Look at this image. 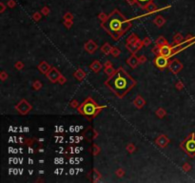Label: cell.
<instances>
[{
  "label": "cell",
  "mask_w": 195,
  "mask_h": 183,
  "mask_svg": "<svg viewBox=\"0 0 195 183\" xmlns=\"http://www.w3.org/2000/svg\"><path fill=\"white\" fill-rule=\"evenodd\" d=\"M119 53H120V52H119L116 48H114V49H112V50H111V53H112V56H118Z\"/></svg>",
  "instance_id": "cell-30"
},
{
  "label": "cell",
  "mask_w": 195,
  "mask_h": 183,
  "mask_svg": "<svg viewBox=\"0 0 195 183\" xmlns=\"http://www.w3.org/2000/svg\"><path fill=\"white\" fill-rule=\"evenodd\" d=\"M106 85L115 93L116 96L122 97L132 89L135 85V81L123 69H118L107 80Z\"/></svg>",
  "instance_id": "cell-1"
},
{
  "label": "cell",
  "mask_w": 195,
  "mask_h": 183,
  "mask_svg": "<svg viewBox=\"0 0 195 183\" xmlns=\"http://www.w3.org/2000/svg\"><path fill=\"white\" fill-rule=\"evenodd\" d=\"M8 7L9 8H13V7H15V1H13V0L8 1Z\"/></svg>",
  "instance_id": "cell-31"
},
{
  "label": "cell",
  "mask_w": 195,
  "mask_h": 183,
  "mask_svg": "<svg viewBox=\"0 0 195 183\" xmlns=\"http://www.w3.org/2000/svg\"><path fill=\"white\" fill-rule=\"evenodd\" d=\"M71 106H72V107H74V108H75V107H77V106H78L77 101H73V102L71 103Z\"/></svg>",
  "instance_id": "cell-45"
},
{
  "label": "cell",
  "mask_w": 195,
  "mask_h": 183,
  "mask_svg": "<svg viewBox=\"0 0 195 183\" xmlns=\"http://www.w3.org/2000/svg\"><path fill=\"white\" fill-rule=\"evenodd\" d=\"M156 114H157V116L159 117H163L164 116H165V111L163 110V109H159L157 112H156Z\"/></svg>",
  "instance_id": "cell-25"
},
{
  "label": "cell",
  "mask_w": 195,
  "mask_h": 183,
  "mask_svg": "<svg viewBox=\"0 0 195 183\" xmlns=\"http://www.w3.org/2000/svg\"><path fill=\"white\" fill-rule=\"evenodd\" d=\"M160 55L161 56H164L167 57H170L172 55V49H171V46H169L167 44L162 46L160 48Z\"/></svg>",
  "instance_id": "cell-9"
},
{
  "label": "cell",
  "mask_w": 195,
  "mask_h": 183,
  "mask_svg": "<svg viewBox=\"0 0 195 183\" xmlns=\"http://www.w3.org/2000/svg\"><path fill=\"white\" fill-rule=\"evenodd\" d=\"M160 48L161 47L157 45L156 47H154V48L152 49V53H154L155 55H160Z\"/></svg>",
  "instance_id": "cell-26"
},
{
  "label": "cell",
  "mask_w": 195,
  "mask_h": 183,
  "mask_svg": "<svg viewBox=\"0 0 195 183\" xmlns=\"http://www.w3.org/2000/svg\"><path fill=\"white\" fill-rule=\"evenodd\" d=\"M139 63H140L139 58H137L135 56H131L129 59H127V64H129L132 68H135Z\"/></svg>",
  "instance_id": "cell-14"
},
{
  "label": "cell",
  "mask_w": 195,
  "mask_h": 183,
  "mask_svg": "<svg viewBox=\"0 0 195 183\" xmlns=\"http://www.w3.org/2000/svg\"><path fill=\"white\" fill-rule=\"evenodd\" d=\"M154 63H155V66L159 69H165L166 67L169 66L170 62H169V57L164 56H158L155 60H154Z\"/></svg>",
  "instance_id": "cell-5"
},
{
  "label": "cell",
  "mask_w": 195,
  "mask_h": 183,
  "mask_svg": "<svg viewBox=\"0 0 195 183\" xmlns=\"http://www.w3.org/2000/svg\"><path fill=\"white\" fill-rule=\"evenodd\" d=\"M165 22H166L165 18L162 17V16H160V15H158L155 19H154V21H153V23L155 24L156 26H158V27H162L165 24Z\"/></svg>",
  "instance_id": "cell-15"
},
{
  "label": "cell",
  "mask_w": 195,
  "mask_h": 183,
  "mask_svg": "<svg viewBox=\"0 0 195 183\" xmlns=\"http://www.w3.org/2000/svg\"><path fill=\"white\" fill-rule=\"evenodd\" d=\"M117 175H119V177H122V175H124V172L120 169V170H118V171H117Z\"/></svg>",
  "instance_id": "cell-42"
},
{
  "label": "cell",
  "mask_w": 195,
  "mask_h": 183,
  "mask_svg": "<svg viewBox=\"0 0 195 183\" xmlns=\"http://www.w3.org/2000/svg\"><path fill=\"white\" fill-rule=\"evenodd\" d=\"M105 73L107 74H109V76H112V74L114 73V70L112 69L111 67H107L106 70H105Z\"/></svg>",
  "instance_id": "cell-24"
},
{
  "label": "cell",
  "mask_w": 195,
  "mask_h": 183,
  "mask_svg": "<svg viewBox=\"0 0 195 183\" xmlns=\"http://www.w3.org/2000/svg\"><path fill=\"white\" fill-rule=\"evenodd\" d=\"M143 43L145 44V45H149L150 43V38H146L144 41H143Z\"/></svg>",
  "instance_id": "cell-40"
},
{
  "label": "cell",
  "mask_w": 195,
  "mask_h": 183,
  "mask_svg": "<svg viewBox=\"0 0 195 183\" xmlns=\"http://www.w3.org/2000/svg\"><path fill=\"white\" fill-rule=\"evenodd\" d=\"M64 18H65V20H72L73 16H72V15L71 12H67L65 15V16H64Z\"/></svg>",
  "instance_id": "cell-27"
},
{
  "label": "cell",
  "mask_w": 195,
  "mask_h": 183,
  "mask_svg": "<svg viewBox=\"0 0 195 183\" xmlns=\"http://www.w3.org/2000/svg\"><path fill=\"white\" fill-rule=\"evenodd\" d=\"M137 2H138V6L141 7L142 5H141L140 3H147L149 2V0H137Z\"/></svg>",
  "instance_id": "cell-37"
},
{
  "label": "cell",
  "mask_w": 195,
  "mask_h": 183,
  "mask_svg": "<svg viewBox=\"0 0 195 183\" xmlns=\"http://www.w3.org/2000/svg\"><path fill=\"white\" fill-rule=\"evenodd\" d=\"M40 18H41V13L40 12H35V15H33V19H35V21H38Z\"/></svg>",
  "instance_id": "cell-28"
},
{
  "label": "cell",
  "mask_w": 195,
  "mask_h": 183,
  "mask_svg": "<svg viewBox=\"0 0 195 183\" xmlns=\"http://www.w3.org/2000/svg\"><path fill=\"white\" fill-rule=\"evenodd\" d=\"M156 43H157V45L158 46H160V47H162V46H164V45H166V44H167V40L163 37V36H160L158 39H157V41H156Z\"/></svg>",
  "instance_id": "cell-22"
},
{
  "label": "cell",
  "mask_w": 195,
  "mask_h": 183,
  "mask_svg": "<svg viewBox=\"0 0 195 183\" xmlns=\"http://www.w3.org/2000/svg\"><path fill=\"white\" fill-rule=\"evenodd\" d=\"M1 76H2V77H1V78H2V80H4V79L6 78V74H5L4 73H2V74H1Z\"/></svg>",
  "instance_id": "cell-46"
},
{
  "label": "cell",
  "mask_w": 195,
  "mask_h": 183,
  "mask_svg": "<svg viewBox=\"0 0 195 183\" xmlns=\"http://www.w3.org/2000/svg\"><path fill=\"white\" fill-rule=\"evenodd\" d=\"M38 69H39V71L41 72L42 73L46 74V73H48L49 71L51 70V67H50V65L48 63L45 62V61H43V62L38 66Z\"/></svg>",
  "instance_id": "cell-12"
},
{
  "label": "cell",
  "mask_w": 195,
  "mask_h": 183,
  "mask_svg": "<svg viewBox=\"0 0 195 183\" xmlns=\"http://www.w3.org/2000/svg\"><path fill=\"white\" fill-rule=\"evenodd\" d=\"M127 2H129L130 5H134V4H137L138 5L137 0H127Z\"/></svg>",
  "instance_id": "cell-36"
},
{
  "label": "cell",
  "mask_w": 195,
  "mask_h": 183,
  "mask_svg": "<svg viewBox=\"0 0 195 183\" xmlns=\"http://www.w3.org/2000/svg\"><path fill=\"white\" fill-rule=\"evenodd\" d=\"M169 143H170V139L167 138L166 135H160V137H157V139H156V144L162 148L167 146Z\"/></svg>",
  "instance_id": "cell-11"
},
{
  "label": "cell",
  "mask_w": 195,
  "mask_h": 183,
  "mask_svg": "<svg viewBox=\"0 0 195 183\" xmlns=\"http://www.w3.org/2000/svg\"><path fill=\"white\" fill-rule=\"evenodd\" d=\"M85 48H86V50L88 51L89 53H92L93 52H94L96 49H97V46H96V44L93 42V41H91V40H90V41L86 44V46H85Z\"/></svg>",
  "instance_id": "cell-13"
},
{
  "label": "cell",
  "mask_w": 195,
  "mask_h": 183,
  "mask_svg": "<svg viewBox=\"0 0 195 183\" xmlns=\"http://www.w3.org/2000/svg\"><path fill=\"white\" fill-rule=\"evenodd\" d=\"M101 68H102V65L99 62V61H94L91 65V69L93 71V72H99L101 70Z\"/></svg>",
  "instance_id": "cell-17"
},
{
  "label": "cell",
  "mask_w": 195,
  "mask_h": 183,
  "mask_svg": "<svg viewBox=\"0 0 195 183\" xmlns=\"http://www.w3.org/2000/svg\"><path fill=\"white\" fill-rule=\"evenodd\" d=\"M143 10H146V11H147L149 12V13H152V12H156V11H158L157 10V7H156V5L154 4L152 1H149L147 3H146L144 6H142L141 7Z\"/></svg>",
  "instance_id": "cell-10"
},
{
  "label": "cell",
  "mask_w": 195,
  "mask_h": 183,
  "mask_svg": "<svg viewBox=\"0 0 195 183\" xmlns=\"http://www.w3.org/2000/svg\"><path fill=\"white\" fill-rule=\"evenodd\" d=\"M127 151H129L130 153H132L134 151V149H135V147H134L132 144H130V145H127Z\"/></svg>",
  "instance_id": "cell-34"
},
{
  "label": "cell",
  "mask_w": 195,
  "mask_h": 183,
  "mask_svg": "<svg viewBox=\"0 0 195 183\" xmlns=\"http://www.w3.org/2000/svg\"><path fill=\"white\" fill-rule=\"evenodd\" d=\"M182 41H183V36L180 35V33H177V35L174 36V38H173V43L174 44H180V43H182Z\"/></svg>",
  "instance_id": "cell-21"
},
{
  "label": "cell",
  "mask_w": 195,
  "mask_h": 183,
  "mask_svg": "<svg viewBox=\"0 0 195 183\" xmlns=\"http://www.w3.org/2000/svg\"><path fill=\"white\" fill-rule=\"evenodd\" d=\"M102 26L112 36H114L115 33H118V35L123 33L131 26V24L122 13L119 12L118 10H114V12L107 16L105 21H103Z\"/></svg>",
  "instance_id": "cell-2"
},
{
  "label": "cell",
  "mask_w": 195,
  "mask_h": 183,
  "mask_svg": "<svg viewBox=\"0 0 195 183\" xmlns=\"http://www.w3.org/2000/svg\"><path fill=\"white\" fill-rule=\"evenodd\" d=\"M111 50H112V48L110 46V44H105L103 47H102V51L106 53V55H107L110 52H111Z\"/></svg>",
  "instance_id": "cell-23"
},
{
  "label": "cell",
  "mask_w": 195,
  "mask_h": 183,
  "mask_svg": "<svg viewBox=\"0 0 195 183\" xmlns=\"http://www.w3.org/2000/svg\"><path fill=\"white\" fill-rule=\"evenodd\" d=\"M0 6H1V12H3L5 11V8H6V7H5V5H4L3 3H0Z\"/></svg>",
  "instance_id": "cell-43"
},
{
  "label": "cell",
  "mask_w": 195,
  "mask_h": 183,
  "mask_svg": "<svg viewBox=\"0 0 195 183\" xmlns=\"http://www.w3.org/2000/svg\"><path fill=\"white\" fill-rule=\"evenodd\" d=\"M138 41H139V39L135 35H131V36H129V38H127V43H131V44H136Z\"/></svg>",
  "instance_id": "cell-20"
},
{
  "label": "cell",
  "mask_w": 195,
  "mask_h": 183,
  "mask_svg": "<svg viewBox=\"0 0 195 183\" xmlns=\"http://www.w3.org/2000/svg\"><path fill=\"white\" fill-rule=\"evenodd\" d=\"M107 16H109V15H106V13L102 12V13H100V15H99V16H98V17H99V18H100L101 20H102V21H105V20H106V19L107 18Z\"/></svg>",
  "instance_id": "cell-29"
},
{
  "label": "cell",
  "mask_w": 195,
  "mask_h": 183,
  "mask_svg": "<svg viewBox=\"0 0 195 183\" xmlns=\"http://www.w3.org/2000/svg\"><path fill=\"white\" fill-rule=\"evenodd\" d=\"M145 100L141 97H137L135 98V100H134V105H135L137 108H142L144 105H145Z\"/></svg>",
  "instance_id": "cell-16"
},
{
  "label": "cell",
  "mask_w": 195,
  "mask_h": 183,
  "mask_svg": "<svg viewBox=\"0 0 195 183\" xmlns=\"http://www.w3.org/2000/svg\"><path fill=\"white\" fill-rule=\"evenodd\" d=\"M42 12H43V15H49V12H50V10H49V8H47V7H44V8L42 9Z\"/></svg>",
  "instance_id": "cell-33"
},
{
  "label": "cell",
  "mask_w": 195,
  "mask_h": 183,
  "mask_svg": "<svg viewBox=\"0 0 195 183\" xmlns=\"http://www.w3.org/2000/svg\"><path fill=\"white\" fill-rule=\"evenodd\" d=\"M127 48L129 49L132 53H135L139 49H138V47L135 45V44H131V43H127Z\"/></svg>",
  "instance_id": "cell-19"
},
{
  "label": "cell",
  "mask_w": 195,
  "mask_h": 183,
  "mask_svg": "<svg viewBox=\"0 0 195 183\" xmlns=\"http://www.w3.org/2000/svg\"><path fill=\"white\" fill-rule=\"evenodd\" d=\"M41 88V82H39V81H35V89H40Z\"/></svg>",
  "instance_id": "cell-35"
},
{
  "label": "cell",
  "mask_w": 195,
  "mask_h": 183,
  "mask_svg": "<svg viewBox=\"0 0 195 183\" xmlns=\"http://www.w3.org/2000/svg\"><path fill=\"white\" fill-rule=\"evenodd\" d=\"M182 148L190 155H193L195 154V137L193 134H191V137L187 138L182 144Z\"/></svg>",
  "instance_id": "cell-4"
},
{
  "label": "cell",
  "mask_w": 195,
  "mask_h": 183,
  "mask_svg": "<svg viewBox=\"0 0 195 183\" xmlns=\"http://www.w3.org/2000/svg\"><path fill=\"white\" fill-rule=\"evenodd\" d=\"M139 61H140V63H144V62H146V61H147V58L145 56H141L139 58Z\"/></svg>",
  "instance_id": "cell-38"
},
{
  "label": "cell",
  "mask_w": 195,
  "mask_h": 183,
  "mask_svg": "<svg viewBox=\"0 0 195 183\" xmlns=\"http://www.w3.org/2000/svg\"><path fill=\"white\" fill-rule=\"evenodd\" d=\"M182 68H183V65L178 59H174V60L170 61L169 64V69L174 73H178L181 70H182Z\"/></svg>",
  "instance_id": "cell-7"
},
{
  "label": "cell",
  "mask_w": 195,
  "mask_h": 183,
  "mask_svg": "<svg viewBox=\"0 0 195 183\" xmlns=\"http://www.w3.org/2000/svg\"><path fill=\"white\" fill-rule=\"evenodd\" d=\"M105 66H106V68H107V67H111V64H110V62H109V61H107V63L105 64Z\"/></svg>",
  "instance_id": "cell-47"
},
{
  "label": "cell",
  "mask_w": 195,
  "mask_h": 183,
  "mask_svg": "<svg viewBox=\"0 0 195 183\" xmlns=\"http://www.w3.org/2000/svg\"><path fill=\"white\" fill-rule=\"evenodd\" d=\"M99 151H100V150H99V149H98L97 147H94V152H93V154H97Z\"/></svg>",
  "instance_id": "cell-44"
},
{
  "label": "cell",
  "mask_w": 195,
  "mask_h": 183,
  "mask_svg": "<svg viewBox=\"0 0 195 183\" xmlns=\"http://www.w3.org/2000/svg\"><path fill=\"white\" fill-rule=\"evenodd\" d=\"M16 109L18 110V112L22 114H26L29 111H31V106L27 102L25 99L21 100L20 102L16 105Z\"/></svg>",
  "instance_id": "cell-6"
},
{
  "label": "cell",
  "mask_w": 195,
  "mask_h": 183,
  "mask_svg": "<svg viewBox=\"0 0 195 183\" xmlns=\"http://www.w3.org/2000/svg\"><path fill=\"white\" fill-rule=\"evenodd\" d=\"M102 108L103 107H99L91 98H88L87 100H85V102L81 106H80L79 112L86 117H95Z\"/></svg>",
  "instance_id": "cell-3"
},
{
  "label": "cell",
  "mask_w": 195,
  "mask_h": 183,
  "mask_svg": "<svg viewBox=\"0 0 195 183\" xmlns=\"http://www.w3.org/2000/svg\"><path fill=\"white\" fill-rule=\"evenodd\" d=\"M71 24H72L71 20H65V26L67 27V28H71Z\"/></svg>",
  "instance_id": "cell-32"
},
{
  "label": "cell",
  "mask_w": 195,
  "mask_h": 183,
  "mask_svg": "<svg viewBox=\"0 0 195 183\" xmlns=\"http://www.w3.org/2000/svg\"><path fill=\"white\" fill-rule=\"evenodd\" d=\"M74 76H75V78H77L78 80H82V79L86 76V73H85V72H83L81 69H79V70H77V71L74 73Z\"/></svg>",
  "instance_id": "cell-18"
},
{
  "label": "cell",
  "mask_w": 195,
  "mask_h": 183,
  "mask_svg": "<svg viewBox=\"0 0 195 183\" xmlns=\"http://www.w3.org/2000/svg\"><path fill=\"white\" fill-rule=\"evenodd\" d=\"M47 76H48V78L51 81V82H57L60 76H61V74H60V73L58 72L56 68H51V69L49 71V73H47Z\"/></svg>",
  "instance_id": "cell-8"
},
{
  "label": "cell",
  "mask_w": 195,
  "mask_h": 183,
  "mask_svg": "<svg viewBox=\"0 0 195 183\" xmlns=\"http://www.w3.org/2000/svg\"><path fill=\"white\" fill-rule=\"evenodd\" d=\"M65 81H66V79L64 78V76H60V78H59V80H58V82H60L61 84H63V83L65 82Z\"/></svg>",
  "instance_id": "cell-39"
},
{
  "label": "cell",
  "mask_w": 195,
  "mask_h": 183,
  "mask_svg": "<svg viewBox=\"0 0 195 183\" xmlns=\"http://www.w3.org/2000/svg\"><path fill=\"white\" fill-rule=\"evenodd\" d=\"M15 67L17 68V69H21V68L23 67V65H22V63H21V62H18V63L15 65Z\"/></svg>",
  "instance_id": "cell-41"
}]
</instances>
